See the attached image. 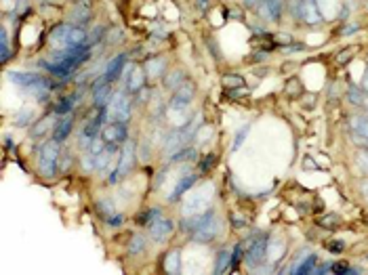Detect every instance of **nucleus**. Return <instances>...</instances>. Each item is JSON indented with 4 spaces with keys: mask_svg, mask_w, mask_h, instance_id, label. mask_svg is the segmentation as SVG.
Wrapping results in <instances>:
<instances>
[{
    "mask_svg": "<svg viewBox=\"0 0 368 275\" xmlns=\"http://www.w3.org/2000/svg\"><path fill=\"white\" fill-rule=\"evenodd\" d=\"M53 44H61V47H82L86 42V32L76 26H59L51 34Z\"/></svg>",
    "mask_w": 368,
    "mask_h": 275,
    "instance_id": "obj_1",
    "label": "nucleus"
},
{
    "mask_svg": "<svg viewBox=\"0 0 368 275\" xmlns=\"http://www.w3.org/2000/svg\"><path fill=\"white\" fill-rule=\"evenodd\" d=\"M131 99H128V95L124 93V90H120V93H116V95H112V99H109V103H107V107H105V116L112 120V122H128V118H131Z\"/></svg>",
    "mask_w": 368,
    "mask_h": 275,
    "instance_id": "obj_2",
    "label": "nucleus"
},
{
    "mask_svg": "<svg viewBox=\"0 0 368 275\" xmlns=\"http://www.w3.org/2000/svg\"><path fill=\"white\" fill-rule=\"evenodd\" d=\"M57 160H59V143L53 139L49 143H44L38 155V170L42 176H53L57 170Z\"/></svg>",
    "mask_w": 368,
    "mask_h": 275,
    "instance_id": "obj_3",
    "label": "nucleus"
},
{
    "mask_svg": "<svg viewBox=\"0 0 368 275\" xmlns=\"http://www.w3.org/2000/svg\"><path fill=\"white\" fill-rule=\"evenodd\" d=\"M148 227H150V238H152L154 242H158V244L167 242V240L173 235V229H175L173 221L167 219V217H162V214H160L158 219H154Z\"/></svg>",
    "mask_w": 368,
    "mask_h": 275,
    "instance_id": "obj_4",
    "label": "nucleus"
},
{
    "mask_svg": "<svg viewBox=\"0 0 368 275\" xmlns=\"http://www.w3.org/2000/svg\"><path fill=\"white\" fill-rule=\"evenodd\" d=\"M267 246H269V238L267 235H259L250 242L248 250H246V261L250 265H257L263 261V257L267 254Z\"/></svg>",
    "mask_w": 368,
    "mask_h": 275,
    "instance_id": "obj_5",
    "label": "nucleus"
},
{
    "mask_svg": "<svg viewBox=\"0 0 368 275\" xmlns=\"http://www.w3.org/2000/svg\"><path fill=\"white\" fill-rule=\"evenodd\" d=\"M282 7H284V0H263L259 5V15L261 19L269 21V24H275L282 17Z\"/></svg>",
    "mask_w": 368,
    "mask_h": 275,
    "instance_id": "obj_6",
    "label": "nucleus"
},
{
    "mask_svg": "<svg viewBox=\"0 0 368 275\" xmlns=\"http://www.w3.org/2000/svg\"><path fill=\"white\" fill-rule=\"evenodd\" d=\"M219 229H221V223H219V219L213 214V217L206 221L200 229H196V231H194V242H202V244H206V242L215 240V235L219 233Z\"/></svg>",
    "mask_w": 368,
    "mask_h": 275,
    "instance_id": "obj_7",
    "label": "nucleus"
},
{
    "mask_svg": "<svg viewBox=\"0 0 368 275\" xmlns=\"http://www.w3.org/2000/svg\"><path fill=\"white\" fill-rule=\"evenodd\" d=\"M133 162H135V143H133V141H126V145H124V149H122V155H120V162H118V170H114L112 181L124 176V174L133 168Z\"/></svg>",
    "mask_w": 368,
    "mask_h": 275,
    "instance_id": "obj_8",
    "label": "nucleus"
},
{
    "mask_svg": "<svg viewBox=\"0 0 368 275\" xmlns=\"http://www.w3.org/2000/svg\"><path fill=\"white\" fill-rule=\"evenodd\" d=\"M126 67V55L124 53H120V55H116L114 59H109V63L105 65V70H103V82H107V84H112L114 80H118V76L122 74V70Z\"/></svg>",
    "mask_w": 368,
    "mask_h": 275,
    "instance_id": "obj_9",
    "label": "nucleus"
},
{
    "mask_svg": "<svg viewBox=\"0 0 368 275\" xmlns=\"http://www.w3.org/2000/svg\"><path fill=\"white\" fill-rule=\"evenodd\" d=\"M103 136L107 143H122L126 141V124L124 122H112L105 126Z\"/></svg>",
    "mask_w": 368,
    "mask_h": 275,
    "instance_id": "obj_10",
    "label": "nucleus"
},
{
    "mask_svg": "<svg viewBox=\"0 0 368 275\" xmlns=\"http://www.w3.org/2000/svg\"><path fill=\"white\" fill-rule=\"evenodd\" d=\"M301 21L309 26H316L322 21V15L318 11V3L316 0H303V7H301Z\"/></svg>",
    "mask_w": 368,
    "mask_h": 275,
    "instance_id": "obj_11",
    "label": "nucleus"
},
{
    "mask_svg": "<svg viewBox=\"0 0 368 275\" xmlns=\"http://www.w3.org/2000/svg\"><path fill=\"white\" fill-rule=\"evenodd\" d=\"M109 99H112V86H109L107 82H103V78H99V80H97V84H95L93 101H95V105H97V107H105Z\"/></svg>",
    "mask_w": 368,
    "mask_h": 275,
    "instance_id": "obj_12",
    "label": "nucleus"
},
{
    "mask_svg": "<svg viewBox=\"0 0 368 275\" xmlns=\"http://www.w3.org/2000/svg\"><path fill=\"white\" fill-rule=\"evenodd\" d=\"M318 263V257L316 254H309V252H305L303 257H299L297 263L290 267V273H311L314 267Z\"/></svg>",
    "mask_w": 368,
    "mask_h": 275,
    "instance_id": "obj_13",
    "label": "nucleus"
},
{
    "mask_svg": "<svg viewBox=\"0 0 368 275\" xmlns=\"http://www.w3.org/2000/svg\"><path fill=\"white\" fill-rule=\"evenodd\" d=\"M183 143H186V134H183V130L171 132V134L167 136V143H164L167 155H175L177 151H183Z\"/></svg>",
    "mask_w": 368,
    "mask_h": 275,
    "instance_id": "obj_14",
    "label": "nucleus"
},
{
    "mask_svg": "<svg viewBox=\"0 0 368 275\" xmlns=\"http://www.w3.org/2000/svg\"><path fill=\"white\" fill-rule=\"evenodd\" d=\"M194 84L192 82H186V84H181L179 88H177V95L173 97V101L171 103H175V105H190V101H192V97H194Z\"/></svg>",
    "mask_w": 368,
    "mask_h": 275,
    "instance_id": "obj_15",
    "label": "nucleus"
},
{
    "mask_svg": "<svg viewBox=\"0 0 368 275\" xmlns=\"http://www.w3.org/2000/svg\"><path fill=\"white\" fill-rule=\"evenodd\" d=\"M145 76H148V74L141 70V67H133V72L128 74V80H126L128 90H133V93L141 90V88H143V82H145Z\"/></svg>",
    "mask_w": 368,
    "mask_h": 275,
    "instance_id": "obj_16",
    "label": "nucleus"
},
{
    "mask_svg": "<svg viewBox=\"0 0 368 275\" xmlns=\"http://www.w3.org/2000/svg\"><path fill=\"white\" fill-rule=\"evenodd\" d=\"M72 118L70 116H65L57 126H55V132H53V139L57 141V143H61V141H65L67 136H70V132H72Z\"/></svg>",
    "mask_w": 368,
    "mask_h": 275,
    "instance_id": "obj_17",
    "label": "nucleus"
},
{
    "mask_svg": "<svg viewBox=\"0 0 368 275\" xmlns=\"http://www.w3.org/2000/svg\"><path fill=\"white\" fill-rule=\"evenodd\" d=\"M164 67H167V59L164 57H156V59H150L148 65H145V74L150 78H156L164 72Z\"/></svg>",
    "mask_w": 368,
    "mask_h": 275,
    "instance_id": "obj_18",
    "label": "nucleus"
},
{
    "mask_svg": "<svg viewBox=\"0 0 368 275\" xmlns=\"http://www.w3.org/2000/svg\"><path fill=\"white\" fill-rule=\"evenodd\" d=\"M99 172H107V170H112L114 168V153H112V149L107 147V149H103L101 153H99V158H97V166H95Z\"/></svg>",
    "mask_w": 368,
    "mask_h": 275,
    "instance_id": "obj_19",
    "label": "nucleus"
},
{
    "mask_svg": "<svg viewBox=\"0 0 368 275\" xmlns=\"http://www.w3.org/2000/svg\"><path fill=\"white\" fill-rule=\"evenodd\" d=\"M194 183H196V174H188L186 179H181V181L177 183V187L173 189V193H171L169 198H171V200H177V198H181V195H183V191H188V189L194 185Z\"/></svg>",
    "mask_w": 368,
    "mask_h": 275,
    "instance_id": "obj_20",
    "label": "nucleus"
},
{
    "mask_svg": "<svg viewBox=\"0 0 368 275\" xmlns=\"http://www.w3.org/2000/svg\"><path fill=\"white\" fill-rule=\"evenodd\" d=\"M352 130L364 139H368V118H352Z\"/></svg>",
    "mask_w": 368,
    "mask_h": 275,
    "instance_id": "obj_21",
    "label": "nucleus"
},
{
    "mask_svg": "<svg viewBox=\"0 0 368 275\" xmlns=\"http://www.w3.org/2000/svg\"><path fill=\"white\" fill-rule=\"evenodd\" d=\"M232 265V252L229 250H223L219 252V259H217V265H215V271L217 273H225V269Z\"/></svg>",
    "mask_w": 368,
    "mask_h": 275,
    "instance_id": "obj_22",
    "label": "nucleus"
},
{
    "mask_svg": "<svg viewBox=\"0 0 368 275\" xmlns=\"http://www.w3.org/2000/svg\"><path fill=\"white\" fill-rule=\"evenodd\" d=\"M223 84L227 88H240V86H244V78L238 74H227V76H223Z\"/></svg>",
    "mask_w": 368,
    "mask_h": 275,
    "instance_id": "obj_23",
    "label": "nucleus"
},
{
    "mask_svg": "<svg viewBox=\"0 0 368 275\" xmlns=\"http://www.w3.org/2000/svg\"><path fill=\"white\" fill-rule=\"evenodd\" d=\"M0 59H9V40H7V28L0 30Z\"/></svg>",
    "mask_w": 368,
    "mask_h": 275,
    "instance_id": "obj_24",
    "label": "nucleus"
},
{
    "mask_svg": "<svg viewBox=\"0 0 368 275\" xmlns=\"http://www.w3.org/2000/svg\"><path fill=\"white\" fill-rule=\"evenodd\" d=\"M32 116H34V109H32V107L21 109V111L17 113V116H15V118H17V120H15V124H17V126H26V124L30 122V118H32Z\"/></svg>",
    "mask_w": 368,
    "mask_h": 275,
    "instance_id": "obj_25",
    "label": "nucleus"
},
{
    "mask_svg": "<svg viewBox=\"0 0 368 275\" xmlns=\"http://www.w3.org/2000/svg\"><path fill=\"white\" fill-rule=\"evenodd\" d=\"M164 267H167L169 273H177V271H179V250H173V252H171V257L167 259Z\"/></svg>",
    "mask_w": 368,
    "mask_h": 275,
    "instance_id": "obj_26",
    "label": "nucleus"
},
{
    "mask_svg": "<svg viewBox=\"0 0 368 275\" xmlns=\"http://www.w3.org/2000/svg\"><path fill=\"white\" fill-rule=\"evenodd\" d=\"M53 122H55L53 118H44L42 122H38V124H36V126L32 128V134H34V136H40V134H42L44 130H49V128L53 126Z\"/></svg>",
    "mask_w": 368,
    "mask_h": 275,
    "instance_id": "obj_27",
    "label": "nucleus"
},
{
    "mask_svg": "<svg viewBox=\"0 0 368 275\" xmlns=\"http://www.w3.org/2000/svg\"><path fill=\"white\" fill-rule=\"evenodd\" d=\"M72 105H74L72 97H65V99H61V101L55 105V113H70Z\"/></svg>",
    "mask_w": 368,
    "mask_h": 275,
    "instance_id": "obj_28",
    "label": "nucleus"
},
{
    "mask_svg": "<svg viewBox=\"0 0 368 275\" xmlns=\"http://www.w3.org/2000/svg\"><path fill=\"white\" fill-rule=\"evenodd\" d=\"M347 99H349V103L360 105V101L364 99V93H362L360 88H356V86H349V90H347Z\"/></svg>",
    "mask_w": 368,
    "mask_h": 275,
    "instance_id": "obj_29",
    "label": "nucleus"
},
{
    "mask_svg": "<svg viewBox=\"0 0 368 275\" xmlns=\"http://www.w3.org/2000/svg\"><path fill=\"white\" fill-rule=\"evenodd\" d=\"M181 84H183V74H181V72L169 74V78H167V86H169V88H179Z\"/></svg>",
    "mask_w": 368,
    "mask_h": 275,
    "instance_id": "obj_30",
    "label": "nucleus"
},
{
    "mask_svg": "<svg viewBox=\"0 0 368 275\" xmlns=\"http://www.w3.org/2000/svg\"><path fill=\"white\" fill-rule=\"evenodd\" d=\"M248 130H250V126L246 124L244 128H240L238 132H236V141H234V145H232V149L236 151V149H240V145L244 143V139H246V134H248Z\"/></svg>",
    "mask_w": 368,
    "mask_h": 275,
    "instance_id": "obj_31",
    "label": "nucleus"
},
{
    "mask_svg": "<svg viewBox=\"0 0 368 275\" xmlns=\"http://www.w3.org/2000/svg\"><path fill=\"white\" fill-rule=\"evenodd\" d=\"M88 15H90V13H88L86 7H84V9L78 7V9L74 11V21H82V24H84V21H88Z\"/></svg>",
    "mask_w": 368,
    "mask_h": 275,
    "instance_id": "obj_32",
    "label": "nucleus"
},
{
    "mask_svg": "<svg viewBox=\"0 0 368 275\" xmlns=\"http://www.w3.org/2000/svg\"><path fill=\"white\" fill-rule=\"evenodd\" d=\"M141 250H143V238L135 235L133 242H131V252H133V254H137V252H141Z\"/></svg>",
    "mask_w": 368,
    "mask_h": 275,
    "instance_id": "obj_33",
    "label": "nucleus"
},
{
    "mask_svg": "<svg viewBox=\"0 0 368 275\" xmlns=\"http://www.w3.org/2000/svg\"><path fill=\"white\" fill-rule=\"evenodd\" d=\"M358 166L364 168V170H368V151H362V153L358 155Z\"/></svg>",
    "mask_w": 368,
    "mask_h": 275,
    "instance_id": "obj_34",
    "label": "nucleus"
},
{
    "mask_svg": "<svg viewBox=\"0 0 368 275\" xmlns=\"http://www.w3.org/2000/svg\"><path fill=\"white\" fill-rule=\"evenodd\" d=\"M333 273H349V265H345V263H335V265H333Z\"/></svg>",
    "mask_w": 368,
    "mask_h": 275,
    "instance_id": "obj_35",
    "label": "nucleus"
},
{
    "mask_svg": "<svg viewBox=\"0 0 368 275\" xmlns=\"http://www.w3.org/2000/svg\"><path fill=\"white\" fill-rule=\"evenodd\" d=\"M244 95H246V88H244V86L232 88V93H229V97H232V99H240V97H244Z\"/></svg>",
    "mask_w": 368,
    "mask_h": 275,
    "instance_id": "obj_36",
    "label": "nucleus"
},
{
    "mask_svg": "<svg viewBox=\"0 0 368 275\" xmlns=\"http://www.w3.org/2000/svg\"><path fill=\"white\" fill-rule=\"evenodd\" d=\"M238 261H240V246L234 248V254H232V265H229V269H236L238 267Z\"/></svg>",
    "mask_w": 368,
    "mask_h": 275,
    "instance_id": "obj_37",
    "label": "nucleus"
},
{
    "mask_svg": "<svg viewBox=\"0 0 368 275\" xmlns=\"http://www.w3.org/2000/svg\"><path fill=\"white\" fill-rule=\"evenodd\" d=\"M352 57H354V51H349V49H347V51H345L343 55H339V57H337V61H339V63H345V61H347V59H352Z\"/></svg>",
    "mask_w": 368,
    "mask_h": 275,
    "instance_id": "obj_38",
    "label": "nucleus"
},
{
    "mask_svg": "<svg viewBox=\"0 0 368 275\" xmlns=\"http://www.w3.org/2000/svg\"><path fill=\"white\" fill-rule=\"evenodd\" d=\"M352 32H358V24H354V26H347V28H345V30H343V36H349Z\"/></svg>",
    "mask_w": 368,
    "mask_h": 275,
    "instance_id": "obj_39",
    "label": "nucleus"
},
{
    "mask_svg": "<svg viewBox=\"0 0 368 275\" xmlns=\"http://www.w3.org/2000/svg\"><path fill=\"white\" fill-rule=\"evenodd\" d=\"M213 160H215V155H209V158H206L204 162H202V170H209V166H211Z\"/></svg>",
    "mask_w": 368,
    "mask_h": 275,
    "instance_id": "obj_40",
    "label": "nucleus"
},
{
    "mask_svg": "<svg viewBox=\"0 0 368 275\" xmlns=\"http://www.w3.org/2000/svg\"><path fill=\"white\" fill-rule=\"evenodd\" d=\"M330 250H333V252L343 250V242H333V244H330Z\"/></svg>",
    "mask_w": 368,
    "mask_h": 275,
    "instance_id": "obj_41",
    "label": "nucleus"
},
{
    "mask_svg": "<svg viewBox=\"0 0 368 275\" xmlns=\"http://www.w3.org/2000/svg\"><path fill=\"white\" fill-rule=\"evenodd\" d=\"M263 0H244V5L246 7H257V5H261Z\"/></svg>",
    "mask_w": 368,
    "mask_h": 275,
    "instance_id": "obj_42",
    "label": "nucleus"
},
{
    "mask_svg": "<svg viewBox=\"0 0 368 275\" xmlns=\"http://www.w3.org/2000/svg\"><path fill=\"white\" fill-rule=\"evenodd\" d=\"M358 107H364V109H366V111H368V99H366V97H364V99H362V101H360V105H358Z\"/></svg>",
    "mask_w": 368,
    "mask_h": 275,
    "instance_id": "obj_43",
    "label": "nucleus"
}]
</instances>
